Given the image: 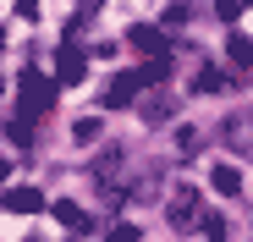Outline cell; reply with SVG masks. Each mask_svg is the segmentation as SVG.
Here are the masks:
<instances>
[{
  "label": "cell",
  "mask_w": 253,
  "mask_h": 242,
  "mask_svg": "<svg viewBox=\"0 0 253 242\" xmlns=\"http://www.w3.org/2000/svg\"><path fill=\"white\" fill-rule=\"evenodd\" d=\"M17 94H22V116H50V105H55V83L44 72H22Z\"/></svg>",
  "instance_id": "1"
},
{
  "label": "cell",
  "mask_w": 253,
  "mask_h": 242,
  "mask_svg": "<svg viewBox=\"0 0 253 242\" xmlns=\"http://www.w3.org/2000/svg\"><path fill=\"white\" fill-rule=\"evenodd\" d=\"M220 138H226V143H231L237 154H253V116H226Z\"/></svg>",
  "instance_id": "6"
},
{
  "label": "cell",
  "mask_w": 253,
  "mask_h": 242,
  "mask_svg": "<svg viewBox=\"0 0 253 242\" xmlns=\"http://www.w3.org/2000/svg\"><path fill=\"white\" fill-rule=\"evenodd\" d=\"M171 116H176V110H171V99H165V94L143 105V121H154V127H160V121H171Z\"/></svg>",
  "instance_id": "14"
},
{
  "label": "cell",
  "mask_w": 253,
  "mask_h": 242,
  "mask_svg": "<svg viewBox=\"0 0 253 242\" xmlns=\"http://www.w3.org/2000/svg\"><path fill=\"white\" fill-rule=\"evenodd\" d=\"M126 39H132L138 55H165V28H132Z\"/></svg>",
  "instance_id": "9"
},
{
  "label": "cell",
  "mask_w": 253,
  "mask_h": 242,
  "mask_svg": "<svg viewBox=\"0 0 253 242\" xmlns=\"http://www.w3.org/2000/svg\"><path fill=\"white\" fill-rule=\"evenodd\" d=\"M132 72H138L143 88H154V83H165V77H171V55H143V66H132Z\"/></svg>",
  "instance_id": "8"
},
{
  "label": "cell",
  "mask_w": 253,
  "mask_h": 242,
  "mask_svg": "<svg viewBox=\"0 0 253 242\" xmlns=\"http://www.w3.org/2000/svg\"><path fill=\"white\" fill-rule=\"evenodd\" d=\"M0 50H6V28H0Z\"/></svg>",
  "instance_id": "21"
},
{
  "label": "cell",
  "mask_w": 253,
  "mask_h": 242,
  "mask_svg": "<svg viewBox=\"0 0 253 242\" xmlns=\"http://www.w3.org/2000/svg\"><path fill=\"white\" fill-rule=\"evenodd\" d=\"M44 204H50V198L39 193V187H11L6 198H0V209H6V215H39Z\"/></svg>",
  "instance_id": "4"
},
{
  "label": "cell",
  "mask_w": 253,
  "mask_h": 242,
  "mask_svg": "<svg viewBox=\"0 0 253 242\" xmlns=\"http://www.w3.org/2000/svg\"><path fill=\"white\" fill-rule=\"evenodd\" d=\"M209 187H215L220 198H237L242 193V171L237 165H215V171H209Z\"/></svg>",
  "instance_id": "10"
},
{
  "label": "cell",
  "mask_w": 253,
  "mask_h": 242,
  "mask_svg": "<svg viewBox=\"0 0 253 242\" xmlns=\"http://www.w3.org/2000/svg\"><path fill=\"white\" fill-rule=\"evenodd\" d=\"M248 6H253V0H248Z\"/></svg>",
  "instance_id": "23"
},
{
  "label": "cell",
  "mask_w": 253,
  "mask_h": 242,
  "mask_svg": "<svg viewBox=\"0 0 253 242\" xmlns=\"http://www.w3.org/2000/svg\"><path fill=\"white\" fill-rule=\"evenodd\" d=\"M99 132H105V127H99V116H83L77 127H72V138H77V143H94Z\"/></svg>",
  "instance_id": "16"
},
{
  "label": "cell",
  "mask_w": 253,
  "mask_h": 242,
  "mask_svg": "<svg viewBox=\"0 0 253 242\" xmlns=\"http://www.w3.org/2000/svg\"><path fill=\"white\" fill-rule=\"evenodd\" d=\"M242 6H248V0H215V17H220V22H237Z\"/></svg>",
  "instance_id": "17"
},
{
  "label": "cell",
  "mask_w": 253,
  "mask_h": 242,
  "mask_svg": "<svg viewBox=\"0 0 253 242\" xmlns=\"http://www.w3.org/2000/svg\"><path fill=\"white\" fill-rule=\"evenodd\" d=\"M55 77L61 83H83V77H88V55L72 44V33H66V44L55 50Z\"/></svg>",
  "instance_id": "3"
},
{
  "label": "cell",
  "mask_w": 253,
  "mask_h": 242,
  "mask_svg": "<svg viewBox=\"0 0 253 242\" xmlns=\"http://www.w3.org/2000/svg\"><path fill=\"white\" fill-rule=\"evenodd\" d=\"M94 187H99V193L121 187V149H105V154L94 160ZM121 193H126V187H121Z\"/></svg>",
  "instance_id": "5"
},
{
  "label": "cell",
  "mask_w": 253,
  "mask_h": 242,
  "mask_svg": "<svg viewBox=\"0 0 253 242\" xmlns=\"http://www.w3.org/2000/svg\"><path fill=\"white\" fill-rule=\"evenodd\" d=\"M55 220H61L66 231H94V220H88V215H83V209L72 204V198H66V204H55Z\"/></svg>",
  "instance_id": "12"
},
{
  "label": "cell",
  "mask_w": 253,
  "mask_h": 242,
  "mask_svg": "<svg viewBox=\"0 0 253 242\" xmlns=\"http://www.w3.org/2000/svg\"><path fill=\"white\" fill-rule=\"evenodd\" d=\"M204 198H198V187H176L171 193V204H165V220H171L176 231H193V226H204Z\"/></svg>",
  "instance_id": "2"
},
{
  "label": "cell",
  "mask_w": 253,
  "mask_h": 242,
  "mask_svg": "<svg viewBox=\"0 0 253 242\" xmlns=\"http://www.w3.org/2000/svg\"><path fill=\"white\" fill-rule=\"evenodd\" d=\"M6 138L17 149H33V121H6Z\"/></svg>",
  "instance_id": "15"
},
{
  "label": "cell",
  "mask_w": 253,
  "mask_h": 242,
  "mask_svg": "<svg viewBox=\"0 0 253 242\" xmlns=\"http://www.w3.org/2000/svg\"><path fill=\"white\" fill-rule=\"evenodd\" d=\"M198 143H204V138H198V127H182V132H176V149H182V154H193Z\"/></svg>",
  "instance_id": "18"
},
{
  "label": "cell",
  "mask_w": 253,
  "mask_h": 242,
  "mask_svg": "<svg viewBox=\"0 0 253 242\" xmlns=\"http://www.w3.org/2000/svg\"><path fill=\"white\" fill-rule=\"evenodd\" d=\"M138 88H143V83H138V72H121L116 83L105 88V105H110V110H121V105H132V99H138Z\"/></svg>",
  "instance_id": "7"
},
{
  "label": "cell",
  "mask_w": 253,
  "mask_h": 242,
  "mask_svg": "<svg viewBox=\"0 0 253 242\" xmlns=\"http://www.w3.org/2000/svg\"><path fill=\"white\" fill-rule=\"evenodd\" d=\"M204 237H226V220L220 215H204Z\"/></svg>",
  "instance_id": "20"
},
{
  "label": "cell",
  "mask_w": 253,
  "mask_h": 242,
  "mask_svg": "<svg viewBox=\"0 0 253 242\" xmlns=\"http://www.w3.org/2000/svg\"><path fill=\"white\" fill-rule=\"evenodd\" d=\"M226 55H231V66H253V39L248 33H231L226 39Z\"/></svg>",
  "instance_id": "13"
},
{
  "label": "cell",
  "mask_w": 253,
  "mask_h": 242,
  "mask_svg": "<svg viewBox=\"0 0 253 242\" xmlns=\"http://www.w3.org/2000/svg\"><path fill=\"white\" fill-rule=\"evenodd\" d=\"M0 94H6V77H0Z\"/></svg>",
  "instance_id": "22"
},
{
  "label": "cell",
  "mask_w": 253,
  "mask_h": 242,
  "mask_svg": "<svg viewBox=\"0 0 253 242\" xmlns=\"http://www.w3.org/2000/svg\"><path fill=\"white\" fill-rule=\"evenodd\" d=\"M193 17V6H187V0H176V6H165V22H187Z\"/></svg>",
  "instance_id": "19"
},
{
  "label": "cell",
  "mask_w": 253,
  "mask_h": 242,
  "mask_svg": "<svg viewBox=\"0 0 253 242\" xmlns=\"http://www.w3.org/2000/svg\"><path fill=\"white\" fill-rule=\"evenodd\" d=\"M231 83V77L220 72V66H198V77H193V94H220Z\"/></svg>",
  "instance_id": "11"
}]
</instances>
